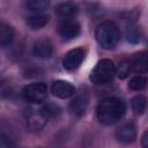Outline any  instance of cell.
I'll return each instance as SVG.
<instances>
[{
  "label": "cell",
  "mask_w": 148,
  "mask_h": 148,
  "mask_svg": "<svg viewBox=\"0 0 148 148\" xmlns=\"http://www.w3.org/2000/svg\"><path fill=\"white\" fill-rule=\"evenodd\" d=\"M126 113V105L118 97H106L97 105V118L103 125H113L123 119Z\"/></svg>",
  "instance_id": "6da1fadb"
},
{
  "label": "cell",
  "mask_w": 148,
  "mask_h": 148,
  "mask_svg": "<svg viewBox=\"0 0 148 148\" xmlns=\"http://www.w3.org/2000/svg\"><path fill=\"white\" fill-rule=\"evenodd\" d=\"M97 43L105 50H112L116 47L120 39V31L116 23L111 21L102 22L95 32Z\"/></svg>",
  "instance_id": "7a4b0ae2"
},
{
  "label": "cell",
  "mask_w": 148,
  "mask_h": 148,
  "mask_svg": "<svg viewBox=\"0 0 148 148\" xmlns=\"http://www.w3.org/2000/svg\"><path fill=\"white\" fill-rule=\"evenodd\" d=\"M114 76V65L110 59L99 60L90 73V81L96 86L110 83Z\"/></svg>",
  "instance_id": "3957f363"
},
{
  "label": "cell",
  "mask_w": 148,
  "mask_h": 148,
  "mask_svg": "<svg viewBox=\"0 0 148 148\" xmlns=\"http://www.w3.org/2000/svg\"><path fill=\"white\" fill-rule=\"evenodd\" d=\"M23 98L31 104H39L47 97V87L43 82L27 84L22 90Z\"/></svg>",
  "instance_id": "277c9868"
},
{
  "label": "cell",
  "mask_w": 148,
  "mask_h": 148,
  "mask_svg": "<svg viewBox=\"0 0 148 148\" xmlns=\"http://www.w3.org/2000/svg\"><path fill=\"white\" fill-rule=\"evenodd\" d=\"M87 54V50L83 47H75L71 51H68L64 59H62V66L67 71H74L80 67L82 61L84 60Z\"/></svg>",
  "instance_id": "5b68a950"
},
{
  "label": "cell",
  "mask_w": 148,
  "mask_h": 148,
  "mask_svg": "<svg viewBox=\"0 0 148 148\" xmlns=\"http://www.w3.org/2000/svg\"><path fill=\"white\" fill-rule=\"evenodd\" d=\"M114 136L121 143H131L136 139V126L132 121H126L116 130Z\"/></svg>",
  "instance_id": "8992f818"
},
{
  "label": "cell",
  "mask_w": 148,
  "mask_h": 148,
  "mask_svg": "<svg viewBox=\"0 0 148 148\" xmlns=\"http://www.w3.org/2000/svg\"><path fill=\"white\" fill-rule=\"evenodd\" d=\"M59 35L65 39H73L80 35L81 27L80 23L72 18H64L58 28Z\"/></svg>",
  "instance_id": "52a82bcc"
},
{
  "label": "cell",
  "mask_w": 148,
  "mask_h": 148,
  "mask_svg": "<svg viewBox=\"0 0 148 148\" xmlns=\"http://www.w3.org/2000/svg\"><path fill=\"white\" fill-rule=\"evenodd\" d=\"M89 104V95L86 91H81L74 96L69 103V111L76 117H81L86 113V110Z\"/></svg>",
  "instance_id": "ba28073f"
},
{
  "label": "cell",
  "mask_w": 148,
  "mask_h": 148,
  "mask_svg": "<svg viewBox=\"0 0 148 148\" xmlns=\"http://www.w3.org/2000/svg\"><path fill=\"white\" fill-rule=\"evenodd\" d=\"M51 91L54 96L59 97V98H69L72 96H74L75 94V87L65 80H57L52 83L51 87Z\"/></svg>",
  "instance_id": "9c48e42d"
},
{
  "label": "cell",
  "mask_w": 148,
  "mask_h": 148,
  "mask_svg": "<svg viewBox=\"0 0 148 148\" xmlns=\"http://www.w3.org/2000/svg\"><path fill=\"white\" fill-rule=\"evenodd\" d=\"M46 121H47V119L43 116V113L40 112V109L30 108L29 111L27 112V124H28L29 128L32 131L42 130L45 126Z\"/></svg>",
  "instance_id": "30bf717a"
},
{
  "label": "cell",
  "mask_w": 148,
  "mask_h": 148,
  "mask_svg": "<svg viewBox=\"0 0 148 148\" xmlns=\"http://www.w3.org/2000/svg\"><path fill=\"white\" fill-rule=\"evenodd\" d=\"M53 53V45L50 39H38L32 45V54L38 58H50Z\"/></svg>",
  "instance_id": "8fae6325"
},
{
  "label": "cell",
  "mask_w": 148,
  "mask_h": 148,
  "mask_svg": "<svg viewBox=\"0 0 148 148\" xmlns=\"http://www.w3.org/2000/svg\"><path fill=\"white\" fill-rule=\"evenodd\" d=\"M15 37L13 27L6 22H0V49L9 46Z\"/></svg>",
  "instance_id": "7c38bea8"
},
{
  "label": "cell",
  "mask_w": 148,
  "mask_h": 148,
  "mask_svg": "<svg viewBox=\"0 0 148 148\" xmlns=\"http://www.w3.org/2000/svg\"><path fill=\"white\" fill-rule=\"evenodd\" d=\"M77 12V7L74 2L72 1H65L59 3L56 7V13L58 16L62 17V18H71L73 17Z\"/></svg>",
  "instance_id": "4fadbf2b"
},
{
  "label": "cell",
  "mask_w": 148,
  "mask_h": 148,
  "mask_svg": "<svg viewBox=\"0 0 148 148\" xmlns=\"http://www.w3.org/2000/svg\"><path fill=\"white\" fill-rule=\"evenodd\" d=\"M131 66L132 71H135L138 73H146L147 72V54L145 51L135 53L131 59Z\"/></svg>",
  "instance_id": "5bb4252c"
},
{
  "label": "cell",
  "mask_w": 148,
  "mask_h": 148,
  "mask_svg": "<svg viewBox=\"0 0 148 148\" xmlns=\"http://www.w3.org/2000/svg\"><path fill=\"white\" fill-rule=\"evenodd\" d=\"M49 20L50 17L45 14H32L30 15L28 18H27V24L30 29L32 30H38V29H42L44 28L47 23H49Z\"/></svg>",
  "instance_id": "9a60e30c"
},
{
  "label": "cell",
  "mask_w": 148,
  "mask_h": 148,
  "mask_svg": "<svg viewBox=\"0 0 148 148\" xmlns=\"http://www.w3.org/2000/svg\"><path fill=\"white\" fill-rule=\"evenodd\" d=\"M51 0H25V7L29 12L34 14H39L45 12L50 7Z\"/></svg>",
  "instance_id": "2e32d148"
},
{
  "label": "cell",
  "mask_w": 148,
  "mask_h": 148,
  "mask_svg": "<svg viewBox=\"0 0 148 148\" xmlns=\"http://www.w3.org/2000/svg\"><path fill=\"white\" fill-rule=\"evenodd\" d=\"M39 109H40V112L43 113V116L47 120L58 118L61 113V108L54 103H46V104L42 105Z\"/></svg>",
  "instance_id": "e0dca14e"
},
{
  "label": "cell",
  "mask_w": 148,
  "mask_h": 148,
  "mask_svg": "<svg viewBox=\"0 0 148 148\" xmlns=\"http://www.w3.org/2000/svg\"><path fill=\"white\" fill-rule=\"evenodd\" d=\"M131 72H132V66H131L130 59L120 60L118 62V66L114 67V74H117L119 79H126Z\"/></svg>",
  "instance_id": "ac0fdd59"
},
{
  "label": "cell",
  "mask_w": 148,
  "mask_h": 148,
  "mask_svg": "<svg viewBox=\"0 0 148 148\" xmlns=\"http://www.w3.org/2000/svg\"><path fill=\"white\" fill-rule=\"evenodd\" d=\"M131 106L132 110L134 111V113L136 114H142L146 111L147 108V99L143 95H136L132 98L131 101Z\"/></svg>",
  "instance_id": "d6986e66"
},
{
  "label": "cell",
  "mask_w": 148,
  "mask_h": 148,
  "mask_svg": "<svg viewBox=\"0 0 148 148\" xmlns=\"http://www.w3.org/2000/svg\"><path fill=\"white\" fill-rule=\"evenodd\" d=\"M141 38H142V34H141V31H140V29L138 27L131 25V27L127 28V30H126V39H127V42L136 44V43L141 42Z\"/></svg>",
  "instance_id": "ffe728a7"
},
{
  "label": "cell",
  "mask_w": 148,
  "mask_h": 148,
  "mask_svg": "<svg viewBox=\"0 0 148 148\" xmlns=\"http://www.w3.org/2000/svg\"><path fill=\"white\" fill-rule=\"evenodd\" d=\"M146 86H147V79L142 75L133 76L128 82V88L132 90H135V91H140V90L145 89Z\"/></svg>",
  "instance_id": "44dd1931"
},
{
  "label": "cell",
  "mask_w": 148,
  "mask_h": 148,
  "mask_svg": "<svg viewBox=\"0 0 148 148\" xmlns=\"http://www.w3.org/2000/svg\"><path fill=\"white\" fill-rule=\"evenodd\" d=\"M15 143L8 138L6 136L5 134H1L0 133V148H5V147H12L14 146Z\"/></svg>",
  "instance_id": "7402d4cb"
},
{
  "label": "cell",
  "mask_w": 148,
  "mask_h": 148,
  "mask_svg": "<svg viewBox=\"0 0 148 148\" xmlns=\"http://www.w3.org/2000/svg\"><path fill=\"white\" fill-rule=\"evenodd\" d=\"M148 139H147V133L145 132L143 133V135H142V139H141V141H142V146L143 147H147L148 146V141H147Z\"/></svg>",
  "instance_id": "603a6c76"
}]
</instances>
